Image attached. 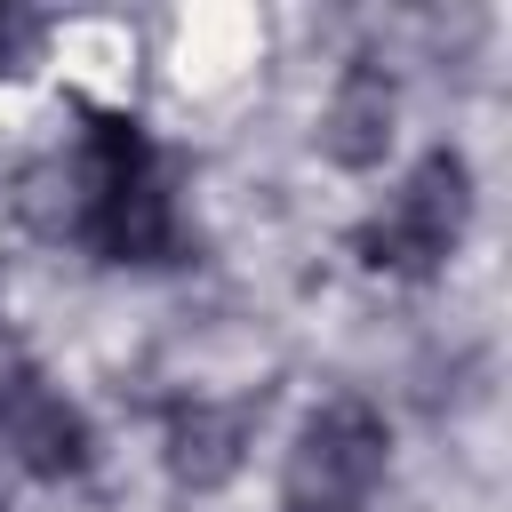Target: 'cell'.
<instances>
[{"mask_svg":"<svg viewBox=\"0 0 512 512\" xmlns=\"http://www.w3.org/2000/svg\"><path fill=\"white\" fill-rule=\"evenodd\" d=\"M464 224H472V168H464V152H424L416 168H408V184L352 232V256L368 264V272H392V280H432L448 256H456V240H464Z\"/></svg>","mask_w":512,"mask_h":512,"instance_id":"cell-2","label":"cell"},{"mask_svg":"<svg viewBox=\"0 0 512 512\" xmlns=\"http://www.w3.org/2000/svg\"><path fill=\"white\" fill-rule=\"evenodd\" d=\"M64 232L96 248L104 264H176L184 256V216L168 160L128 112H96L72 168H64Z\"/></svg>","mask_w":512,"mask_h":512,"instance_id":"cell-1","label":"cell"},{"mask_svg":"<svg viewBox=\"0 0 512 512\" xmlns=\"http://www.w3.org/2000/svg\"><path fill=\"white\" fill-rule=\"evenodd\" d=\"M288 512H352V504H304V496H288Z\"/></svg>","mask_w":512,"mask_h":512,"instance_id":"cell-8","label":"cell"},{"mask_svg":"<svg viewBox=\"0 0 512 512\" xmlns=\"http://www.w3.org/2000/svg\"><path fill=\"white\" fill-rule=\"evenodd\" d=\"M40 40H48V16H32V8H0V72H24V64L40 56Z\"/></svg>","mask_w":512,"mask_h":512,"instance_id":"cell-7","label":"cell"},{"mask_svg":"<svg viewBox=\"0 0 512 512\" xmlns=\"http://www.w3.org/2000/svg\"><path fill=\"white\" fill-rule=\"evenodd\" d=\"M384 456H392V432L368 400H320L296 432V456H288V496L304 504H368V488L384 480Z\"/></svg>","mask_w":512,"mask_h":512,"instance_id":"cell-3","label":"cell"},{"mask_svg":"<svg viewBox=\"0 0 512 512\" xmlns=\"http://www.w3.org/2000/svg\"><path fill=\"white\" fill-rule=\"evenodd\" d=\"M248 440H256V408L240 400H184L168 416V480L176 488H224L240 464H248Z\"/></svg>","mask_w":512,"mask_h":512,"instance_id":"cell-6","label":"cell"},{"mask_svg":"<svg viewBox=\"0 0 512 512\" xmlns=\"http://www.w3.org/2000/svg\"><path fill=\"white\" fill-rule=\"evenodd\" d=\"M0 440H8V456H16L32 480H80V472L96 464L88 416H80L32 360H8V368H0Z\"/></svg>","mask_w":512,"mask_h":512,"instance_id":"cell-4","label":"cell"},{"mask_svg":"<svg viewBox=\"0 0 512 512\" xmlns=\"http://www.w3.org/2000/svg\"><path fill=\"white\" fill-rule=\"evenodd\" d=\"M392 128H400V80L384 64H344V80L328 88L320 104V152L336 168H376L392 152Z\"/></svg>","mask_w":512,"mask_h":512,"instance_id":"cell-5","label":"cell"}]
</instances>
